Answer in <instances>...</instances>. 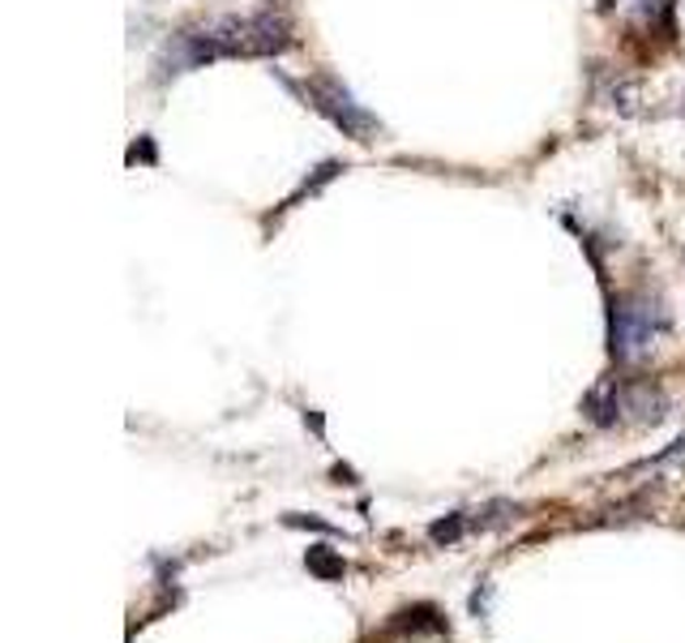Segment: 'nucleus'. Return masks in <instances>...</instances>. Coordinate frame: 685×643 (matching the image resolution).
Listing matches in <instances>:
<instances>
[{
  "label": "nucleus",
  "mask_w": 685,
  "mask_h": 643,
  "mask_svg": "<svg viewBox=\"0 0 685 643\" xmlns=\"http://www.w3.org/2000/svg\"><path fill=\"white\" fill-rule=\"evenodd\" d=\"M292 44L288 39V22L275 13V9H262V13H223V18H210L201 26H189L176 35V73L181 69H197L206 60H219V56H275Z\"/></svg>",
  "instance_id": "obj_1"
},
{
  "label": "nucleus",
  "mask_w": 685,
  "mask_h": 643,
  "mask_svg": "<svg viewBox=\"0 0 685 643\" xmlns=\"http://www.w3.org/2000/svg\"><path fill=\"white\" fill-rule=\"evenodd\" d=\"M660 335H664V313H660V305H651V300H622V305H613V322H608L613 360L635 365V360H642V356L655 347Z\"/></svg>",
  "instance_id": "obj_2"
},
{
  "label": "nucleus",
  "mask_w": 685,
  "mask_h": 643,
  "mask_svg": "<svg viewBox=\"0 0 685 643\" xmlns=\"http://www.w3.org/2000/svg\"><path fill=\"white\" fill-rule=\"evenodd\" d=\"M309 95H313V107H317V112H326V116L339 125L347 138H356V142H373L378 120H373L360 103L351 100V91H347V87H339L335 78H313V82H309Z\"/></svg>",
  "instance_id": "obj_3"
},
{
  "label": "nucleus",
  "mask_w": 685,
  "mask_h": 643,
  "mask_svg": "<svg viewBox=\"0 0 685 643\" xmlns=\"http://www.w3.org/2000/svg\"><path fill=\"white\" fill-rule=\"evenodd\" d=\"M583 412H588L591 425H600V429L617 425V416L626 412V395H622V387H617V382H600V387L583 399Z\"/></svg>",
  "instance_id": "obj_4"
},
{
  "label": "nucleus",
  "mask_w": 685,
  "mask_h": 643,
  "mask_svg": "<svg viewBox=\"0 0 685 643\" xmlns=\"http://www.w3.org/2000/svg\"><path fill=\"white\" fill-rule=\"evenodd\" d=\"M626 412H638V421L642 425H655V421H664V412H669V399L660 387H651V382H638L626 391Z\"/></svg>",
  "instance_id": "obj_5"
},
{
  "label": "nucleus",
  "mask_w": 685,
  "mask_h": 643,
  "mask_svg": "<svg viewBox=\"0 0 685 643\" xmlns=\"http://www.w3.org/2000/svg\"><path fill=\"white\" fill-rule=\"evenodd\" d=\"M304 566H309L317 579H342V575H347L342 553H335L330 544H313V549L304 553Z\"/></svg>",
  "instance_id": "obj_6"
},
{
  "label": "nucleus",
  "mask_w": 685,
  "mask_h": 643,
  "mask_svg": "<svg viewBox=\"0 0 685 643\" xmlns=\"http://www.w3.org/2000/svg\"><path fill=\"white\" fill-rule=\"evenodd\" d=\"M514 519V502H506V497H497L489 502L476 519H472V528H480V532H489V528H501V524H510Z\"/></svg>",
  "instance_id": "obj_7"
},
{
  "label": "nucleus",
  "mask_w": 685,
  "mask_h": 643,
  "mask_svg": "<svg viewBox=\"0 0 685 643\" xmlns=\"http://www.w3.org/2000/svg\"><path fill=\"white\" fill-rule=\"evenodd\" d=\"M463 528H467L463 515H445V519H438V524L429 528V537H433L438 544H454L458 537H463Z\"/></svg>",
  "instance_id": "obj_8"
},
{
  "label": "nucleus",
  "mask_w": 685,
  "mask_h": 643,
  "mask_svg": "<svg viewBox=\"0 0 685 643\" xmlns=\"http://www.w3.org/2000/svg\"><path fill=\"white\" fill-rule=\"evenodd\" d=\"M288 524H292V528H313V532H335L330 524H322V519H300V515H288Z\"/></svg>",
  "instance_id": "obj_9"
}]
</instances>
